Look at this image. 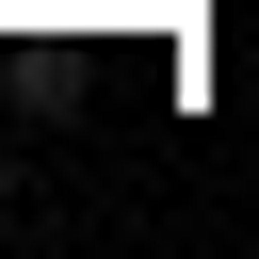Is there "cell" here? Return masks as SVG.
<instances>
[{"label":"cell","mask_w":259,"mask_h":259,"mask_svg":"<svg viewBox=\"0 0 259 259\" xmlns=\"http://www.w3.org/2000/svg\"><path fill=\"white\" fill-rule=\"evenodd\" d=\"M0 210H16V162H0Z\"/></svg>","instance_id":"obj_1"}]
</instances>
